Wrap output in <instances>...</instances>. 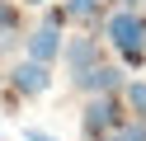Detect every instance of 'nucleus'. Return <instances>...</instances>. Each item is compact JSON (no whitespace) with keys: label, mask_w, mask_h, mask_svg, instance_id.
Instances as JSON below:
<instances>
[{"label":"nucleus","mask_w":146,"mask_h":141,"mask_svg":"<svg viewBox=\"0 0 146 141\" xmlns=\"http://www.w3.org/2000/svg\"><path fill=\"white\" fill-rule=\"evenodd\" d=\"M57 56H61V28H52V24L33 28V33H29V61H42V66H52Z\"/></svg>","instance_id":"nucleus-4"},{"label":"nucleus","mask_w":146,"mask_h":141,"mask_svg":"<svg viewBox=\"0 0 146 141\" xmlns=\"http://www.w3.org/2000/svg\"><path fill=\"white\" fill-rule=\"evenodd\" d=\"M123 99H127V108H132V113H141V118H146V80H127V85H123Z\"/></svg>","instance_id":"nucleus-7"},{"label":"nucleus","mask_w":146,"mask_h":141,"mask_svg":"<svg viewBox=\"0 0 146 141\" xmlns=\"http://www.w3.org/2000/svg\"><path fill=\"white\" fill-rule=\"evenodd\" d=\"M0 141H5V136H0Z\"/></svg>","instance_id":"nucleus-13"},{"label":"nucleus","mask_w":146,"mask_h":141,"mask_svg":"<svg viewBox=\"0 0 146 141\" xmlns=\"http://www.w3.org/2000/svg\"><path fill=\"white\" fill-rule=\"evenodd\" d=\"M10 85H14L19 94H42V89L52 85V71H47L42 61H19V66L10 71Z\"/></svg>","instance_id":"nucleus-5"},{"label":"nucleus","mask_w":146,"mask_h":141,"mask_svg":"<svg viewBox=\"0 0 146 141\" xmlns=\"http://www.w3.org/2000/svg\"><path fill=\"white\" fill-rule=\"evenodd\" d=\"M10 24H14V14L5 9V0H0V33H10Z\"/></svg>","instance_id":"nucleus-9"},{"label":"nucleus","mask_w":146,"mask_h":141,"mask_svg":"<svg viewBox=\"0 0 146 141\" xmlns=\"http://www.w3.org/2000/svg\"><path fill=\"white\" fill-rule=\"evenodd\" d=\"M61 52H66V66H71V75L90 71V66L99 61V47H94V38H71V42H61Z\"/></svg>","instance_id":"nucleus-6"},{"label":"nucleus","mask_w":146,"mask_h":141,"mask_svg":"<svg viewBox=\"0 0 146 141\" xmlns=\"http://www.w3.org/2000/svg\"><path fill=\"white\" fill-rule=\"evenodd\" d=\"M123 71H118V66H90V71H80L76 75V89H85V94H118V89H123Z\"/></svg>","instance_id":"nucleus-3"},{"label":"nucleus","mask_w":146,"mask_h":141,"mask_svg":"<svg viewBox=\"0 0 146 141\" xmlns=\"http://www.w3.org/2000/svg\"><path fill=\"white\" fill-rule=\"evenodd\" d=\"M141 127H146V118H141Z\"/></svg>","instance_id":"nucleus-12"},{"label":"nucleus","mask_w":146,"mask_h":141,"mask_svg":"<svg viewBox=\"0 0 146 141\" xmlns=\"http://www.w3.org/2000/svg\"><path fill=\"white\" fill-rule=\"evenodd\" d=\"M108 42H113L127 61H141V52H146V19H137L132 9L108 14Z\"/></svg>","instance_id":"nucleus-1"},{"label":"nucleus","mask_w":146,"mask_h":141,"mask_svg":"<svg viewBox=\"0 0 146 141\" xmlns=\"http://www.w3.org/2000/svg\"><path fill=\"white\" fill-rule=\"evenodd\" d=\"M24 141H57V136H47V132H38V127H29V132H24Z\"/></svg>","instance_id":"nucleus-10"},{"label":"nucleus","mask_w":146,"mask_h":141,"mask_svg":"<svg viewBox=\"0 0 146 141\" xmlns=\"http://www.w3.org/2000/svg\"><path fill=\"white\" fill-rule=\"evenodd\" d=\"M29 5H42V0H29Z\"/></svg>","instance_id":"nucleus-11"},{"label":"nucleus","mask_w":146,"mask_h":141,"mask_svg":"<svg viewBox=\"0 0 146 141\" xmlns=\"http://www.w3.org/2000/svg\"><path fill=\"white\" fill-rule=\"evenodd\" d=\"M80 127H85V136H90V141H104L108 132H118V127H123L118 99H113V94H90V103H85V118H80Z\"/></svg>","instance_id":"nucleus-2"},{"label":"nucleus","mask_w":146,"mask_h":141,"mask_svg":"<svg viewBox=\"0 0 146 141\" xmlns=\"http://www.w3.org/2000/svg\"><path fill=\"white\" fill-rule=\"evenodd\" d=\"M66 14H71V19H94V14H99V0H71Z\"/></svg>","instance_id":"nucleus-8"}]
</instances>
